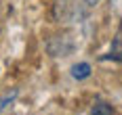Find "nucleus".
Masks as SVG:
<instances>
[{
    "label": "nucleus",
    "instance_id": "obj_3",
    "mask_svg": "<svg viewBox=\"0 0 122 115\" xmlns=\"http://www.w3.org/2000/svg\"><path fill=\"white\" fill-rule=\"evenodd\" d=\"M91 115H114V109H112L110 105H105V102H97L93 107Z\"/></svg>",
    "mask_w": 122,
    "mask_h": 115
},
{
    "label": "nucleus",
    "instance_id": "obj_2",
    "mask_svg": "<svg viewBox=\"0 0 122 115\" xmlns=\"http://www.w3.org/2000/svg\"><path fill=\"white\" fill-rule=\"evenodd\" d=\"M91 75V65L88 63H78L72 67V77L74 80H84Z\"/></svg>",
    "mask_w": 122,
    "mask_h": 115
},
{
    "label": "nucleus",
    "instance_id": "obj_5",
    "mask_svg": "<svg viewBox=\"0 0 122 115\" xmlns=\"http://www.w3.org/2000/svg\"><path fill=\"white\" fill-rule=\"evenodd\" d=\"M84 2H86V4H88V6H95V4H97L99 0H84Z\"/></svg>",
    "mask_w": 122,
    "mask_h": 115
},
{
    "label": "nucleus",
    "instance_id": "obj_4",
    "mask_svg": "<svg viewBox=\"0 0 122 115\" xmlns=\"http://www.w3.org/2000/svg\"><path fill=\"white\" fill-rule=\"evenodd\" d=\"M15 96H17L15 92H13V94H9V96H4V98L0 101V111H2V109H6V107H9V105H11V102L15 101Z\"/></svg>",
    "mask_w": 122,
    "mask_h": 115
},
{
    "label": "nucleus",
    "instance_id": "obj_1",
    "mask_svg": "<svg viewBox=\"0 0 122 115\" xmlns=\"http://www.w3.org/2000/svg\"><path fill=\"white\" fill-rule=\"evenodd\" d=\"M105 59H114V61L122 63V36H116V38H114L112 48H110V54H107Z\"/></svg>",
    "mask_w": 122,
    "mask_h": 115
}]
</instances>
